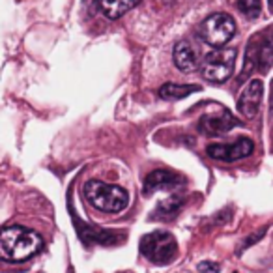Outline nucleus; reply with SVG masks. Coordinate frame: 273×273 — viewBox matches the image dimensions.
Segmentation results:
<instances>
[{"label":"nucleus","instance_id":"obj_1","mask_svg":"<svg viewBox=\"0 0 273 273\" xmlns=\"http://www.w3.org/2000/svg\"><path fill=\"white\" fill-rule=\"evenodd\" d=\"M42 249L44 238L26 226L12 224L0 230V258L6 262H26Z\"/></svg>","mask_w":273,"mask_h":273},{"label":"nucleus","instance_id":"obj_2","mask_svg":"<svg viewBox=\"0 0 273 273\" xmlns=\"http://www.w3.org/2000/svg\"><path fill=\"white\" fill-rule=\"evenodd\" d=\"M84 198L88 204L105 214H120L128 206V191L112 184H105L100 180H90L84 186Z\"/></svg>","mask_w":273,"mask_h":273},{"label":"nucleus","instance_id":"obj_3","mask_svg":"<svg viewBox=\"0 0 273 273\" xmlns=\"http://www.w3.org/2000/svg\"><path fill=\"white\" fill-rule=\"evenodd\" d=\"M140 254L144 258H148L156 266H166L176 258L178 252V244L174 240L172 234H168L165 230H156L142 236L138 244Z\"/></svg>","mask_w":273,"mask_h":273},{"label":"nucleus","instance_id":"obj_4","mask_svg":"<svg viewBox=\"0 0 273 273\" xmlns=\"http://www.w3.org/2000/svg\"><path fill=\"white\" fill-rule=\"evenodd\" d=\"M236 34V22L226 14H214L198 26V38L214 49H221Z\"/></svg>","mask_w":273,"mask_h":273},{"label":"nucleus","instance_id":"obj_5","mask_svg":"<svg viewBox=\"0 0 273 273\" xmlns=\"http://www.w3.org/2000/svg\"><path fill=\"white\" fill-rule=\"evenodd\" d=\"M234 66H236V50L219 49L210 52L202 60L200 73L208 82H224L234 73Z\"/></svg>","mask_w":273,"mask_h":273},{"label":"nucleus","instance_id":"obj_6","mask_svg":"<svg viewBox=\"0 0 273 273\" xmlns=\"http://www.w3.org/2000/svg\"><path fill=\"white\" fill-rule=\"evenodd\" d=\"M254 150V142L251 138H238L234 144H210L206 152L210 158L219 161H238L251 156Z\"/></svg>","mask_w":273,"mask_h":273},{"label":"nucleus","instance_id":"obj_7","mask_svg":"<svg viewBox=\"0 0 273 273\" xmlns=\"http://www.w3.org/2000/svg\"><path fill=\"white\" fill-rule=\"evenodd\" d=\"M77 224V234L86 245L92 244H101V245H116L120 244L122 240H126V234L114 232V230H103L96 228V226H88L84 223H75Z\"/></svg>","mask_w":273,"mask_h":273},{"label":"nucleus","instance_id":"obj_8","mask_svg":"<svg viewBox=\"0 0 273 273\" xmlns=\"http://www.w3.org/2000/svg\"><path fill=\"white\" fill-rule=\"evenodd\" d=\"M260 101H262V80L252 79L244 92L240 94L238 100V110L245 116V118H254L260 108Z\"/></svg>","mask_w":273,"mask_h":273},{"label":"nucleus","instance_id":"obj_9","mask_svg":"<svg viewBox=\"0 0 273 273\" xmlns=\"http://www.w3.org/2000/svg\"><path fill=\"white\" fill-rule=\"evenodd\" d=\"M238 126V120L234 116L230 114L228 110H224L221 108V114L219 116H204L198 124V130L204 133V135H224V133H228L232 128H236Z\"/></svg>","mask_w":273,"mask_h":273},{"label":"nucleus","instance_id":"obj_10","mask_svg":"<svg viewBox=\"0 0 273 273\" xmlns=\"http://www.w3.org/2000/svg\"><path fill=\"white\" fill-rule=\"evenodd\" d=\"M184 184L178 174L168 172V170H154L146 176L144 182V194H150L152 191H158V189H174Z\"/></svg>","mask_w":273,"mask_h":273},{"label":"nucleus","instance_id":"obj_11","mask_svg":"<svg viewBox=\"0 0 273 273\" xmlns=\"http://www.w3.org/2000/svg\"><path fill=\"white\" fill-rule=\"evenodd\" d=\"M174 64L178 70L182 72H194L198 70V64H200V58H198V52L189 42H180L174 47Z\"/></svg>","mask_w":273,"mask_h":273},{"label":"nucleus","instance_id":"obj_12","mask_svg":"<svg viewBox=\"0 0 273 273\" xmlns=\"http://www.w3.org/2000/svg\"><path fill=\"white\" fill-rule=\"evenodd\" d=\"M138 2L140 0H101V8H103V14L114 21V19H120L124 14H128L130 10H133Z\"/></svg>","mask_w":273,"mask_h":273},{"label":"nucleus","instance_id":"obj_13","mask_svg":"<svg viewBox=\"0 0 273 273\" xmlns=\"http://www.w3.org/2000/svg\"><path fill=\"white\" fill-rule=\"evenodd\" d=\"M200 90V86H194V84H163L159 88V96L163 100H168V101H178V100H184L187 98L189 94H194Z\"/></svg>","mask_w":273,"mask_h":273},{"label":"nucleus","instance_id":"obj_14","mask_svg":"<svg viewBox=\"0 0 273 273\" xmlns=\"http://www.w3.org/2000/svg\"><path fill=\"white\" fill-rule=\"evenodd\" d=\"M182 204H184V198H180V196H170L168 200H163L159 204L156 214L152 217H156V219H170V217H174L180 212Z\"/></svg>","mask_w":273,"mask_h":273},{"label":"nucleus","instance_id":"obj_15","mask_svg":"<svg viewBox=\"0 0 273 273\" xmlns=\"http://www.w3.org/2000/svg\"><path fill=\"white\" fill-rule=\"evenodd\" d=\"M238 8L244 12L247 17H258L260 14V0H238Z\"/></svg>","mask_w":273,"mask_h":273},{"label":"nucleus","instance_id":"obj_16","mask_svg":"<svg viewBox=\"0 0 273 273\" xmlns=\"http://www.w3.org/2000/svg\"><path fill=\"white\" fill-rule=\"evenodd\" d=\"M268 228H262L260 232H256V234H252V236H249L245 242H242V245H240V249H238V254H242V252L245 251V249H249L252 244H256V242H260L262 238H264V234H266Z\"/></svg>","mask_w":273,"mask_h":273},{"label":"nucleus","instance_id":"obj_17","mask_svg":"<svg viewBox=\"0 0 273 273\" xmlns=\"http://www.w3.org/2000/svg\"><path fill=\"white\" fill-rule=\"evenodd\" d=\"M198 272L200 273H219L221 272V266L214 262V260H204L198 264Z\"/></svg>","mask_w":273,"mask_h":273}]
</instances>
